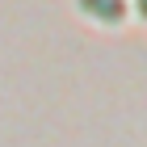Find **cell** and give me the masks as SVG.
Wrapping results in <instances>:
<instances>
[{
	"label": "cell",
	"mask_w": 147,
	"mask_h": 147,
	"mask_svg": "<svg viewBox=\"0 0 147 147\" xmlns=\"http://www.w3.org/2000/svg\"><path fill=\"white\" fill-rule=\"evenodd\" d=\"M76 4L88 13V17L105 21V25H113V21H122V17H126V0H76Z\"/></svg>",
	"instance_id": "cell-1"
},
{
	"label": "cell",
	"mask_w": 147,
	"mask_h": 147,
	"mask_svg": "<svg viewBox=\"0 0 147 147\" xmlns=\"http://www.w3.org/2000/svg\"><path fill=\"white\" fill-rule=\"evenodd\" d=\"M135 9H139V17H147V0H135Z\"/></svg>",
	"instance_id": "cell-2"
}]
</instances>
